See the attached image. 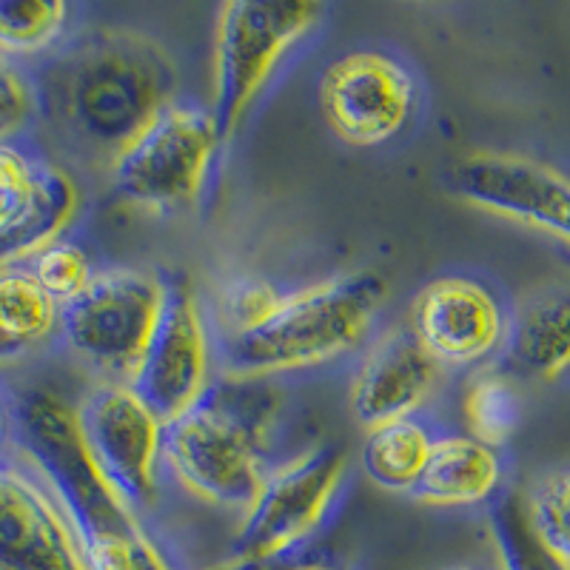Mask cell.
Masks as SVG:
<instances>
[{"instance_id": "11", "label": "cell", "mask_w": 570, "mask_h": 570, "mask_svg": "<svg viewBox=\"0 0 570 570\" xmlns=\"http://www.w3.org/2000/svg\"><path fill=\"white\" fill-rule=\"evenodd\" d=\"M78 422L91 460L137 511L160 491L166 420L129 383H100L78 402Z\"/></svg>"}, {"instance_id": "14", "label": "cell", "mask_w": 570, "mask_h": 570, "mask_svg": "<svg viewBox=\"0 0 570 570\" xmlns=\"http://www.w3.org/2000/svg\"><path fill=\"white\" fill-rule=\"evenodd\" d=\"M445 191L480 212L570 243V175L517 151H471L445 171Z\"/></svg>"}, {"instance_id": "8", "label": "cell", "mask_w": 570, "mask_h": 570, "mask_svg": "<svg viewBox=\"0 0 570 570\" xmlns=\"http://www.w3.org/2000/svg\"><path fill=\"white\" fill-rule=\"evenodd\" d=\"M425 80L400 49L351 46L320 69L317 106L325 126L351 149L402 140L425 111Z\"/></svg>"}, {"instance_id": "12", "label": "cell", "mask_w": 570, "mask_h": 570, "mask_svg": "<svg viewBox=\"0 0 570 570\" xmlns=\"http://www.w3.org/2000/svg\"><path fill=\"white\" fill-rule=\"evenodd\" d=\"M217 340L200 297L188 279L169 277V294L163 305L149 351L131 389L169 422L191 411L217 383Z\"/></svg>"}, {"instance_id": "20", "label": "cell", "mask_w": 570, "mask_h": 570, "mask_svg": "<svg viewBox=\"0 0 570 570\" xmlns=\"http://www.w3.org/2000/svg\"><path fill=\"white\" fill-rule=\"evenodd\" d=\"M440 431L442 428L425 414L368 428L360 448V468L376 488L411 497L431 460Z\"/></svg>"}, {"instance_id": "19", "label": "cell", "mask_w": 570, "mask_h": 570, "mask_svg": "<svg viewBox=\"0 0 570 570\" xmlns=\"http://www.w3.org/2000/svg\"><path fill=\"white\" fill-rule=\"evenodd\" d=\"M60 314L23 263H0V368L60 343Z\"/></svg>"}, {"instance_id": "13", "label": "cell", "mask_w": 570, "mask_h": 570, "mask_svg": "<svg viewBox=\"0 0 570 570\" xmlns=\"http://www.w3.org/2000/svg\"><path fill=\"white\" fill-rule=\"evenodd\" d=\"M83 191L32 137L0 140V263H23L69 234Z\"/></svg>"}, {"instance_id": "18", "label": "cell", "mask_w": 570, "mask_h": 570, "mask_svg": "<svg viewBox=\"0 0 570 570\" xmlns=\"http://www.w3.org/2000/svg\"><path fill=\"white\" fill-rule=\"evenodd\" d=\"M505 480L508 465L499 448L485 445L465 431L442 428L411 499L428 508L465 511L493 505L502 497Z\"/></svg>"}, {"instance_id": "10", "label": "cell", "mask_w": 570, "mask_h": 570, "mask_svg": "<svg viewBox=\"0 0 570 570\" xmlns=\"http://www.w3.org/2000/svg\"><path fill=\"white\" fill-rule=\"evenodd\" d=\"M511 303L482 274L448 272L420 285L405 328L442 371H480L505 348Z\"/></svg>"}, {"instance_id": "7", "label": "cell", "mask_w": 570, "mask_h": 570, "mask_svg": "<svg viewBox=\"0 0 570 570\" xmlns=\"http://www.w3.org/2000/svg\"><path fill=\"white\" fill-rule=\"evenodd\" d=\"M223 151L212 109L180 95L111 160V186L142 212H188L212 188Z\"/></svg>"}, {"instance_id": "4", "label": "cell", "mask_w": 570, "mask_h": 570, "mask_svg": "<svg viewBox=\"0 0 570 570\" xmlns=\"http://www.w3.org/2000/svg\"><path fill=\"white\" fill-rule=\"evenodd\" d=\"M279 396L268 380L217 376L195 409L166 425L163 471L206 505L246 511L266 482Z\"/></svg>"}, {"instance_id": "6", "label": "cell", "mask_w": 570, "mask_h": 570, "mask_svg": "<svg viewBox=\"0 0 570 570\" xmlns=\"http://www.w3.org/2000/svg\"><path fill=\"white\" fill-rule=\"evenodd\" d=\"M348 473L351 456L340 445L312 448L277 462L243 511L240 531L220 564L232 570H274L312 551L343 505Z\"/></svg>"}, {"instance_id": "29", "label": "cell", "mask_w": 570, "mask_h": 570, "mask_svg": "<svg viewBox=\"0 0 570 570\" xmlns=\"http://www.w3.org/2000/svg\"><path fill=\"white\" fill-rule=\"evenodd\" d=\"M448 570H485V568H473V564H460V568H448Z\"/></svg>"}, {"instance_id": "5", "label": "cell", "mask_w": 570, "mask_h": 570, "mask_svg": "<svg viewBox=\"0 0 570 570\" xmlns=\"http://www.w3.org/2000/svg\"><path fill=\"white\" fill-rule=\"evenodd\" d=\"M331 7L288 0H228L214 27L212 117L223 149L279 71L325 27Z\"/></svg>"}, {"instance_id": "16", "label": "cell", "mask_w": 570, "mask_h": 570, "mask_svg": "<svg viewBox=\"0 0 570 570\" xmlns=\"http://www.w3.org/2000/svg\"><path fill=\"white\" fill-rule=\"evenodd\" d=\"M445 371L422 351L405 325L376 334L360 354L351 380V414L360 425L422 414Z\"/></svg>"}, {"instance_id": "21", "label": "cell", "mask_w": 570, "mask_h": 570, "mask_svg": "<svg viewBox=\"0 0 570 570\" xmlns=\"http://www.w3.org/2000/svg\"><path fill=\"white\" fill-rule=\"evenodd\" d=\"M80 7L66 0H0V58L12 63L52 58L71 43Z\"/></svg>"}, {"instance_id": "28", "label": "cell", "mask_w": 570, "mask_h": 570, "mask_svg": "<svg viewBox=\"0 0 570 570\" xmlns=\"http://www.w3.org/2000/svg\"><path fill=\"white\" fill-rule=\"evenodd\" d=\"M274 570H356L351 568V564L340 562V559L334 557H323V553H303V557L292 559V562H283L279 568Z\"/></svg>"}, {"instance_id": "25", "label": "cell", "mask_w": 570, "mask_h": 570, "mask_svg": "<svg viewBox=\"0 0 570 570\" xmlns=\"http://www.w3.org/2000/svg\"><path fill=\"white\" fill-rule=\"evenodd\" d=\"M23 266L29 268L38 285L43 288L60 308L71 305L80 294L91 285V279L98 277L100 268L95 266L91 254L78 240H71L69 234L52 240L49 246L38 248L32 257L23 259Z\"/></svg>"}, {"instance_id": "22", "label": "cell", "mask_w": 570, "mask_h": 570, "mask_svg": "<svg viewBox=\"0 0 570 570\" xmlns=\"http://www.w3.org/2000/svg\"><path fill=\"white\" fill-rule=\"evenodd\" d=\"M462 416L465 434L493 448L505 445L522 420V400L511 376L502 371H482L473 376L462 400Z\"/></svg>"}, {"instance_id": "27", "label": "cell", "mask_w": 570, "mask_h": 570, "mask_svg": "<svg viewBox=\"0 0 570 570\" xmlns=\"http://www.w3.org/2000/svg\"><path fill=\"white\" fill-rule=\"evenodd\" d=\"M14 451V396L0 380V462Z\"/></svg>"}, {"instance_id": "24", "label": "cell", "mask_w": 570, "mask_h": 570, "mask_svg": "<svg viewBox=\"0 0 570 570\" xmlns=\"http://www.w3.org/2000/svg\"><path fill=\"white\" fill-rule=\"evenodd\" d=\"M488 528L497 548L499 570H570L537 542L522 511V497L517 493H502L493 502L488 511Z\"/></svg>"}, {"instance_id": "23", "label": "cell", "mask_w": 570, "mask_h": 570, "mask_svg": "<svg viewBox=\"0 0 570 570\" xmlns=\"http://www.w3.org/2000/svg\"><path fill=\"white\" fill-rule=\"evenodd\" d=\"M522 511L537 542L570 568V465L537 476L522 497Z\"/></svg>"}, {"instance_id": "15", "label": "cell", "mask_w": 570, "mask_h": 570, "mask_svg": "<svg viewBox=\"0 0 570 570\" xmlns=\"http://www.w3.org/2000/svg\"><path fill=\"white\" fill-rule=\"evenodd\" d=\"M0 570H86L58 497L18 448L0 462Z\"/></svg>"}, {"instance_id": "2", "label": "cell", "mask_w": 570, "mask_h": 570, "mask_svg": "<svg viewBox=\"0 0 570 570\" xmlns=\"http://www.w3.org/2000/svg\"><path fill=\"white\" fill-rule=\"evenodd\" d=\"M38 80L43 111L86 155L111 166L177 95V66L157 40L131 29H100L49 66Z\"/></svg>"}, {"instance_id": "26", "label": "cell", "mask_w": 570, "mask_h": 570, "mask_svg": "<svg viewBox=\"0 0 570 570\" xmlns=\"http://www.w3.org/2000/svg\"><path fill=\"white\" fill-rule=\"evenodd\" d=\"M43 115L38 78L27 66L0 58V140L29 137Z\"/></svg>"}, {"instance_id": "17", "label": "cell", "mask_w": 570, "mask_h": 570, "mask_svg": "<svg viewBox=\"0 0 570 570\" xmlns=\"http://www.w3.org/2000/svg\"><path fill=\"white\" fill-rule=\"evenodd\" d=\"M502 374L557 383L570 371V283H544L511 303Z\"/></svg>"}, {"instance_id": "1", "label": "cell", "mask_w": 570, "mask_h": 570, "mask_svg": "<svg viewBox=\"0 0 570 570\" xmlns=\"http://www.w3.org/2000/svg\"><path fill=\"white\" fill-rule=\"evenodd\" d=\"M14 396V448L58 497L86 570H183L98 471L78 422V402L46 385H27Z\"/></svg>"}, {"instance_id": "3", "label": "cell", "mask_w": 570, "mask_h": 570, "mask_svg": "<svg viewBox=\"0 0 570 570\" xmlns=\"http://www.w3.org/2000/svg\"><path fill=\"white\" fill-rule=\"evenodd\" d=\"M389 303V283L376 272L337 277L279 292L257 323L234 334H214L220 374L274 380L363 354Z\"/></svg>"}, {"instance_id": "9", "label": "cell", "mask_w": 570, "mask_h": 570, "mask_svg": "<svg viewBox=\"0 0 570 570\" xmlns=\"http://www.w3.org/2000/svg\"><path fill=\"white\" fill-rule=\"evenodd\" d=\"M166 294L169 277L149 268H100L60 314V343L104 383L131 385L160 323Z\"/></svg>"}]
</instances>
